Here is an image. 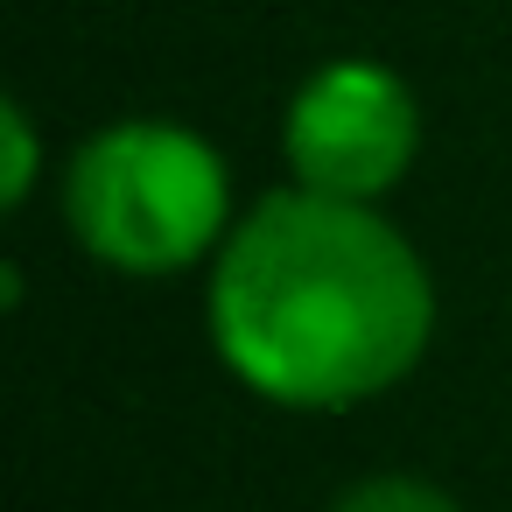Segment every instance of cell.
I'll return each mask as SVG.
<instances>
[{"label": "cell", "mask_w": 512, "mask_h": 512, "mask_svg": "<svg viewBox=\"0 0 512 512\" xmlns=\"http://www.w3.org/2000/svg\"><path fill=\"white\" fill-rule=\"evenodd\" d=\"M421 162V99L414 85L351 50L323 57L281 106V169L295 190L344 197V204H386Z\"/></svg>", "instance_id": "3"}, {"label": "cell", "mask_w": 512, "mask_h": 512, "mask_svg": "<svg viewBox=\"0 0 512 512\" xmlns=\"http://www.w3.org/2000/svg\"><path fill=\"white\" fill-rule=\"evenodd\" d=\"M505 8H512V0H505Z\"/></svg>", "instance_id": "6"}, {"label": "cell", "mask_w": 512, "mask_h": 512, "mask_svg": "<svg viewBox=\"0 0 512 512\" xmlns=\"http://www.w3.org/2000/svg\"><path fill=\"white\" fill-rule=\"evenodd\" d=\"M330 512H463L456 491H442L435 477H414V470H372L358 484H344L330 498Z\"/></svg>", "instance_id": "5"}, {"label": "cell", "mask_w": 512, "mask_h": 512, "mask_svg": "<svg viewBox=\"0 0 512 512\" xmlns=\"http://www.w3.org/2000/svg\"><path fill=\"white\" fill-rule=\"evenodd\" d=\"M442 330L428 253L386 204L267 190L204 267L218 365L281 414H358L400 393Z\"/></svg>", "instance_id": "1"}, {"label": "cell", "mask_w": 512, "mask_h": 512, "mask_svg": "<svg viewBox=\"0 0 512 512\" xmlns=\"http://www.w3.org/2000/svg\"><path fill=\"white\" fill-rule=\"evenodd\" d=\"M50 176V155H43V127L22 99H0V211L22 218L29 197L43 190Z\"/></svg>", "instance_id": "4"}, {"label": "cell", "mask_w": 512, "mask_h": 512, "mask_svg": "<svg viewBox=\"0 0 512 512\" xmlns=\"http://www.w3.org/2000/svg\"><path fill=\"white\" fill-rule=\"evenodd\" d=\"M71 246L120 281L204 274L239 225V183L225 148L169 113H127L92 127L57 176Z\"/></svg>", "instance_id": "2"}]
</instances>
